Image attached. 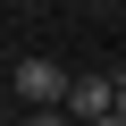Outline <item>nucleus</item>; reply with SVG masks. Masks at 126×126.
Instances as JSON below:
<instances>
[{
    "label": "nucleus",
    "instance_id": "1",
    "mask_svg": "<svg viewBox=\"0 0 126 126\" xmlns=\"http://www.w3.org/2000/svg\"><path fill=\"white\" fill-rule=\"evenodd\" d=\"M9 84H17L25 109H67V93H76V76L59 67V59H17V76H9Z\"/></svg>",
    "mask_w": 126,
    "mask_h": 126
},
{
    "label": "nucleus",
    "instance_id": "4",
    "mask_svg": "<svg viewBox=\"0 0 126 126\" xmlns=\"http://www.w3.org/2000/svg\"><path fill=\"white\" fill-rule=\"evenodd\" d=\"M118 118H126V93H118Z\"/></svg>",
    "mask_w": 126,
    "mask_h": 126
},
{
    "label": "nucleus",
    "instance_id": "3",
    "mask_svg": "<svg viewBox=\"0 0 126 126\" xmlns=\"http://www.w3.org/2000/svg\"><path fill=\"white\" fill-rule=\"evenodd\" d=\"M25 126H76V118H67V109H34Z\"/></svg>",
    "mask_w": 126,
    "mask_h": 126
},
{
    "label": "nucleus",
    "instance_id": "2",
    "mask_svg": "<svg viewBox=\"0 0 126 126\" xmlns=\"http://www.w3.org/2000/svg\"><path fill=\"white\" fill-rule=\"evenodd\" d=\"M118 93H126V84H109V76H76L67 118H76V126H109V118H118Z\"/></svg>",
    "mask_w": 126,
    "mask_h": 126
},
{
    "label": "nucleus",
    "instance_id": "5",
    "mask_svg": "<svg viewBox=\"0 0 126 126\" xmlns=\"http://www.w3.org/2000/svg\"><path fill=\"white\" fill-rule=\"evenodd\" d=\"M109 126H126V118H109Z\"/></svg>",
    "mask_w": 126,
    "mask_h": 126
}]
</instances>
